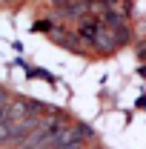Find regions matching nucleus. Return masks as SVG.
<instances>
[{
    "instance_id": "obj_1",
    "label": "nucleus",
    "mask_w": 146,
    "mask_h": 149,
    "mask_svg": "<svg viewBox=\"0 0 146 149\" xmlns=\"http://www.w3.org/2000/svg\"><path fill=\"white\" fill-rule=\"evenodd\" d=\"M57 6L63 9L66 17H80V15L89 9V0H57Z\"/></svg>"
},
{
    "instance_id": "obj_2",
    "label": "nucleus",
    "mask_w": 146,
    "mask_h": 149,
    "mask_svg": "<svg viewBox=\"0 0 146 149\" xmlns=\"http://www.w3.org/2000/svg\"><path fill=\"white\" fill-rule=\"evenodd\" d=\"M97 26H100L97 20H83V23H80V29H77V35L83 37L86 43H92V46H95V37H97Z\"/></svg>"
},
{
    "instance_id": "obj_3",
    "label": "nucleus",
    "mask_w": 146,
    "mask_h": 149,
    "mask_svg": "<svg viewBox=\"0 0 146 149\" xmlns=\"http://www.w3.org/2000/svg\"><path fill=\"white\" fill-rule=\"evenodd\" d=\"M3 135H6V109H0V143H3Z\"/></svg>"
}]
</instances>
